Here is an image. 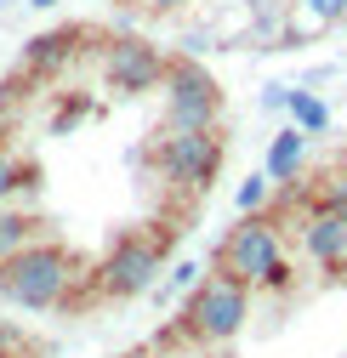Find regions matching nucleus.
<instances>
[{"label": "nucleus", "instance_id": "nucleus-1", "mask_svg": "<svg viewBox=\"0 0 347 358\" xmlns=\"http://www.w3.org/2000/svg\"><path fill=\"white\" fill-rule=\"evenodd\" d=\"M216 267L234 273L239 285H250V290H290L296 273L285 262V222L268 216V210L239 216L222 239V250H216Z\"/></svg>", "mask_w": 347, "mask_h": 358}, {"label": "nucleus", "instance_id": "nucleus-2", "mask_svg": "<svg viewBox=\"0 0 347 358\" xmlns=\"http://www.w3.org/2000/svg\"><path fill=\"white\" fill-rule=\"evenodd\" d=\"M80 279V267H74V250L57 245V239H34L29 250H17L12 262H0V296H6L12 307L23 313H52L69 301Z\"/></svg>", "mask_w": 347, "mask_h": 358}, {"label": "nucleus", "instance_id": "nucleus-3", "mask_svg": "<svg viewBox=\"0 0 347 358\" xmlns=\"http://www.w3.org/2000/svg\"><path fill=\"white\" fill-rule=\"evenodd\" d=\"M160 103H165V131H211L222 125L228 92L216 85V74L199 57H171L160 80Z\"/></svg>", "mask_w": 347, "mask_h": 358}, {"label": "nucleus", "instance_id": "nucleus-4", "mask_svg": "<svg viewBox=\"0 0 347 358\" xmlns=\"http://www.w3.org/2000/svg\"><path fill=\"white\" fill-rule=\"evenodd\" d=\"M245 319H250V285H239L234 273H222V267L205 273L188 290V301H183V330L194 341H205V347L234 341L245 330Z\"/></svg>", "mask_w": 347, "mask_h": 358}, {"label": "nucleus", "instance_id": "nucleus-5", "mask_svg": "<svg viewBox=\"0 0 347 358\" xmlns=\"http://www.w3.org/2000/svg\"><path fill=\"white\" fill-rule=\"evenodd\" d=\"M228 159V143H222V125L211 131H165V137L154 143V165L171 188L183 194H205L216 182V171H222Z\"/></svg>", "mask_w": 347, "mask_h": 358}, {"label": "nucleus", "instance_id": "nucleus-6", "mask_svg": "<svg viewBox=\"0 0 347 358\" xmlns=\"http://www.w3.org/2000/svg\"><path fill=\"white\" fill-rule=\"evenodd\" d=\"M160 267H165V234H120L114 250L97 262L92 279H97V296L132 301L160 279Z\"/></svg>", "mask_w": 347, "mask_h": 358}, {"label": "nucleus", "instance_id": "nucleus-7", "mask_svg": "<svg viewBox=\"0 0 347 358\" xmlns=\"http://www.w3.org/2000/svg\"><path fill=\"white\" fill-rule=\"evenodd\" d=\"M103 85L114 97H148V92H160V80H165V52L154 46V40H143V34H114L108 46H103Z\"/></svg>", "mask_w": 347, "mask_h": 358}, {"label": "nucleus", "instance_id": "nucleus-8", "mask_svg": "<svg viewBox=\"0 0 347 358\" xmlns=\"http://www.w3.org/2000/svg\"><path fill=\"white\" fill-rule=\"evenodd\" d=\"M296 250L313 267H330L336 273V262L347 256V216H336L325 205H308V216H302V228H296Z\"/></svg>", "mask_w": 347, "mask_h": 358}, {"label": "nucleus", "instance_id": "nucleus-9", "mask_svg": "<svg viewBox=\"0 0 347 358\" xmlns=\"http://www.w3.org/2000/svg\"><path fill=\"white\" fill-rule=\"evenodd\" d=\"M74 57H80V29H46V34H34L23 46V69L34 80H57Z\"/></svg>", "mask_w": 347, "mask_h": 358}, {"label": "nucleus", "instance_id": "nucleus-10", "mask_svg": "<svg viewBox=\"0 0 347 358\" xmlns=\"http://www.w3.org/2000/svg\"><path fill=\"white\" fill-rule=\"evenodd\" d=\"M308 131H302V125H285V131H274V137H268V154H262V171L274 176V182L285 188V182H296V176H302V165H308Z\"/></svg>", "mask_w": 347, "mask_h": 358}, {"label": "nucleus", "instance_id": "nucleus-11", "mask_svg": "<svg viewBox=\"0 0 347 358\" xmlns=\"http://www.w3.org/2000/svg\"><path fill=\"white\" fill-rule=\"evenodd\" d=\"M40 239V222L29 216V210H17V205H0V262H12L17 250H29Z\"/></svg>", "mask_w": 347, "mask_h": 358}, {"label": "nucleus", "instance_id": "nucleus-12", "mask_svg": "<svg viewBox=\"0 0 347 358\" xmlns=\"http://www.w3.org/2000/svg\"><path fill=\"white\" fill-rule=\"evenodd\" d=\"M285 114H290V125L308 131V137H325V131H330V108H325V97H319V92H308V85H290Z\"/></svg>", "mask_w": 347, "mask_h": 358}, {"label": "nucleus", "instance_id": "nucleus-13", "mask_svg": "<svg viewBox=\"0 0 347 358\" xmlns=\"http://www.w3.org/2000/svg\"><path fill=\"white\" fill-rule=\"evenodd\" d=\"M274 176L268 171H250L245 182H239V194H234V205H239V216H250V210H268V199H274Z\"/></svg>", "mask_w": 347, "mask_h": 358}, {"label": "nucleus", "instance_id": "nucleus-14", "mask_svg": "<svg viewBox=\"0 0 347 358\" xmlns=\"http://www.w3.org/2000/svg\"><path fill=\"white\" fill-rule=\"evenodd\" d=\"M296 17L308 29H336L347 23V0H296Z\"/></svg>", "mask_w": 347, "mask_h": 358}, {"label": "nucleus", "instance_id": "nucleus-15", "mask_svg": "<svg viewBox=\"0 0 347 358\" xmlns=\"http://www.w3.org/2000/svg\"><path fill=\"white\" fill-rule=\"evenodd\" d=\"M313 205H325V210H336V216H347V171H336L330 182L313 194Z\"/></svg>", "mask_w": 347, "mask_h": 358}, {"label": "nucleus", "instance_id": "nucleus-16", "mask_svg": "<svg viewBox=\"0 0 347 358\" xmlns=\"http://www.w3.org/2000/svg\"><path fill=\"white\" fill-rule=\"evenodd\" d=\"M17 154L6 148V143H0V205H12V188H17Z\"/></svg>", "mask_w": 347, "mask_h": 358}, {"label": "nucleus", "instance_id": "nucleus-17", "mask_svg": "<svg viewBox=\"0 0 347 358\" xmlns=\"http://www.w3.org/2000/svg\"><path fill=\"white\" fill-rule=\"evenodd\" d=\"M40 199V165H17V188H12V199Z\"/></svg>", "mask_w": 347, "mask_h": 358}, {"label": "nucleus", "instance_id": "nucleus-18", "mask_svg": "<svg viewBox=\"0 0 347 358\" xmlns=\"http://www.w3.org/2000/svg\"><path fill=\"white\" fill-rule=\"evenodd\" d=\"M199 279H205V267H199V262H177V273H171V285H177V290H194Z\"/></svg>", "mask_w": 347, "mask_h": 358}, {"label": "nucleus", "instance_id": "nucleus-19", "mask_svg": "<svg viewBox=\"0 0 347 358\" xmlns=\"http://www.w3.org/2000/svg\"><path fill=\"white\" fill-rule=\"evenodd\" d=\"M137 6H143L148 17H171V12H188L194 0H137Z\"/></svg>", "mask_w": 347, "mask_h": 358}, {"label": "nucleus", "instance_id": "nucleus-20", "mask_svg": "<svg viewBox=\"0 0 347 358\" xmlns=\"http://www.w3.org/2000/svg\"><path fill=\"white\" fill-rule=\"evenodd\" d=\"M290 103V85H262V108H285Z\"/></svg>", "mask_w": 347, "mask_h": 358}, {"label": "nucleus", "instance_id": "nucleus-21", "mask_svg": "<svg viewBox=\"0 0 347 358\" xmlns=\"http://www.w3.org/2000/svg\"><path fill=\"white\" fill-rule=\"evenodd\" d=\"M29 6H34V12H52V6H57V0H29Z\"/></svg>", "mask_w": 347, "mask_h": 358}, {"label": "nucleus", "instance_id": "nucleus-22", "mask_svg": "<svg viewBox=\"0 0 347 358\" xmlns=\"http://www.w3.org/2000/svg\"><path fill=\"white\" fill-rule=\"evenodd\" d=\"M336 279H347V256H341V262H336Z\"/></svg>", "mask_w": 347, "mask_h": 358}, {"label": "nucleus", "instance_id": "nucleus-23", "mask_svg": "<svg viewBox=\"0 0 347 358\" xmlns=\"http://www.w3.org/2000/svg\"><path fill=\"white\" fill-rule=\"evenodd\" d=\"M0 6H6V0H0Z\"/></svg>", "mask_w": 347, "mask_h": 358}]
</instances>
